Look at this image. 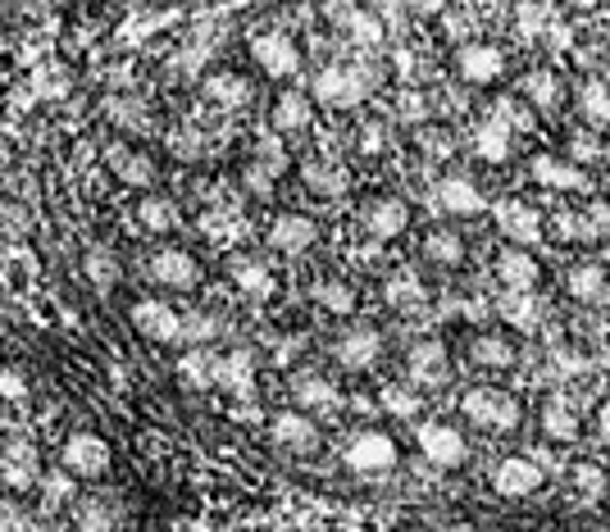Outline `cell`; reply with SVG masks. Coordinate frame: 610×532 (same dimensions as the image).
<instances>
[{
    "mask_svg": "<svg viewBox=\"0 0 610 532\" xmlns=\"http://www.w3.org/2000/svg\"><path fill=\"white\" fill-rule=\"evenodd\" d=\"M314 101L328 110H356L373 91V69L369 64H323L314 73Z\"/></svg>",
    "mask_w": 610,
    "mask_h": 532,
    "instance_id": "1",
    "label": "cell"
},
{
    "mask_svg": "<svg viewBox=\"0 0 610 532\" xmlns=\"http://www.w3.org/2000/svg\"><path fill=\"white\" fill-rule=\"evenodd\" d=\"M460 410H464L469 423L492 428V432L520 428V401H514L510 392H501V387H474V392H464Z\"/></svg>",
    "mask_w": 610,
    "mask_h": 532,
    "instance_id": "2",
    "label": "cell"
},
{
    "mask_svg": "<svg viewBox=\"0 0 610 532\" xmlns=\"http://www.w3.org/2000/svg\"><path fill=\"white\" fill-rule=\"evenodd\" d=\"M147 278L164 292H197L201 287V260L182 247H160L151 260H147Z\"/></svg>",
    "mask_w": 610,
    "mask_h": 532,
    "instance_id": "3",
    "label": "cell"
},
{
    "mask_svg": "<svg viewBox=\"0 0 610 532\" xmlns=\"http://www.w3.org/2000/svg\"><path fill=\"white\" fill-rule=\"evenodd\" d=\"M342 460H347L351 473H364V478L388 473V469H397V442L388 438V432H379V428H364V432H356V438L347 442Z\"/></svg>",
    "mask_w": 610,
    "mask_h": 532,
    "instance_id": "4",
    "label": "cell"
},
{
    "mask_svg": "<svg viewBox=\"0 0 610 532\" xmlns=\"http://www.w3.org/2000/svg\"><path fill=\"white\" fill-rule=\"evenodd\" d=\"M128 319H132V328H137V332L147 337V342H160V347L182 342V310H173V305H169V301H160V297H142V301H132Z\"/></svg>",
    "mask_w": 610,
    "mask_h": 532,
    "instance_id": "5",
    "label": "cell"
},
{
    "mask_svg": "<svg viewBox=\"0 0 610 532\" xmlns=\"http://www.w3.org/2000/svg\"><path fill=\"white\" fill-rule=\"evenodd\" d=\"M60 464L69 478H101L110 473V442L97 438V432H73L60 446Z\"/></svg>",
    "mask_w": 610,
    "mask_h": 532,
    "instance_id": "6",
    "label": "cell"
},
{
    "mask_svg": "<svg viewBox=\"0 0 610 532\" xmlns=\"http://www.w3.org/2000/svg\"><path fill=\"white\" fill-rule=\"evenodd\" d=\"M251 60L269 78H297L301 73V46L288 32H260V37H251Z\"/></svg>",
    "mask_w": 610,
    "mask_h": 532,
    "instance_id": "7",
    "label": "cell"
},
{
    "mask_svg": "<svg viewBox=\"0 0 610 532\" xmlns=\"http://www.w3.org/2000/svg\"><path fill=\"white\" fill-rule=\"evenodd\" d=\"M106 164H110V173H114L123 187H137L142 197H147V191H156L160 169H156V160H151L147 151L128 147V141H110V147H106Z\"/></svg>",
    "mask_w": 610,
    "mask_h": 532,
    "instance_id": "8",
    "label": "cell"
},
{
    "mask_svg": "<svg viewBox=\"0 0 610 532\" xmlns=\"http://www.w3.org/2000/svg\"><path fill=\"white\" fill-rule=\"evenodd\" d=\"M419 451H424V460L438 464V469H460L469 460V442L451 423H424L419 428Z\"/></svg>",
    "mask_w": 610,
    "mask_h": 532,
    "instance_id": "9",
    "label": "cell"
},
{
    "mask_svg": "<svg viewBox=\"0 0 610 532\" xmlns=\"http://www.w3.org/2000/svg\"><path fill=\"white\" fill-rule=\"evenodd\" d=\"M379 351H383V337H379V328H369V323H356V328L338 332V342H333V360L342 369H351V373H364L373 360H379Z\"/></svg>",
    "mask_w": 610,
    "mask_h": 532,
    "instance_id": "10",
    "label": "cell"
},
{
    "mask_svg": "<svg viewBox=\"0 0 610 532\" xmlns=\"http://www.w3.org/2000/svg\"><path fill=\"white\" fill-rule=\"evenodd\" d=\"M433 197H438V210L451 214V219H474V214L488 210V197L479 191V182L464 178V173H447Z\"/></svg>",
    "mask_w": 610,
    "mask_h": 532,
    "instance_id": "11",
    "label": "cell"
},
{
    "mask_svg": "<svg viewBox=\"0 0 610 532\" xmlns=\"http://www.w3.org/2000/svg\"><path fill=\"white\" fill-rule=\"evenodd\" d=\"M314 241H319V223L310 214H301V210H288V214H278L269 223V247L278 255H306Z\"/></svg>",
    "mask_w": 610,
    "mask_h": 532,
    "instance_id": "12",
    "label": "cell"
},
{
    "mask_svg": "<svg viewBox=\"0 0 610 532\" xmlns=\"http://www.w3.org/2000/svg\"><path fill=\"white\" fill-rule=\"evenodd\" d=\"M0 478H6V488L19 496V492H32V488H41V460H37V446L32 442H10L6 446V455H0Z\"/></svg>",
    "mask_w": 610,
    "mask_h": 532,
    "instance_id": "13",
    "label": "cell"
},
{
    "mask_svg": "<svg viewBox=\"0 0 610 532\" xmlns=\"http://www.w3.org/2000/svg\"><path fill=\"white\" fill-rule=\"evenodd\" d=\"M201 96L214 106V110H247L256 101V87L247 73H232V69H219V73H206L201 82Z\"/></svg>",
    "mask_w": 610,
    "mask_h": 532,
    "instance_id": "14",
    "label": "cell"
},
{
    "mask_svg": "<svg viewBox=\"0 0 610 532\" xmlns=\"http://www.w3.org/2000/svg\"><path fill=\"white\" fill-rule=\"evenodd\" d=\"M456 64H460L464 82L483 87V82H497L506 73V51H501V46H492V41H469V46H460Z\"/></svg>",
    "mask_w": 610,
    "mask_h": 532,
    "instance_id": "15",
    "label": "cell"
},
{
    "mask_svg": "<svg viewBox=\"0 0 610 532\" xmlns=\"http://www.w3.org/2000/svg\"><path fill=\"white\" fill-rule=\"evenodd\" d=\"M269 438H273L278 446H283V451H292V455H310V451H319V428H314V419L301 414V410L273 414Z\"/></svg>",
    "mask_w": 610,
    "mask_h": 532,
    "instance_id": "16",
    "label": "cell"
},
{
    "mask_svg": "<svg viewBox=\"0 0 610 532\" xmlns=\"http://www.w3.org/2000/svg\"><path fill=\"white\" fill-rule=\"evenodd\" d=\"M497 228L501 237H510L520 251H529L533 241L542 237V214L529 201H497Z\"/></svg>",
    "mask_w": 610,
    "mask_h": 532,
    "instance_id": "17",
    "label": "cell"
},
{
    "mask_svg": "<svg viewBox=\"0 0 610 532\" xmlns=\"http://www.w3.org/2000/svg\"><path fill=\"white\" fill-rule=\"evenodd\" d=\"M406 373H410V387H442L451 373L447 347L442 342H414L406 355Z\"/></svg>",
    "mask_w": 610,
    "mask_h": 532,
    "instance_id": "18",
    "label": "cell"
},
{
    "mask_svg": "<svg viewBox=\"0 0 610 532\" xmlns=\"http://www.w3.org/2000/svg\"><path fill=\"white\" fill-rule=\"evenodd\" d=\"M228 278H232V287H238L242 297H251V301H269V297L278 292L273 269H269L264 260H256V255H232V260H228Z\"/></svg>",
    "mask_w": 610,
    "mask_h": 532,
    "instance_id": "19",
    "label": "cell"
},
{
    "mask_svg": "<svg viewBox=\"0 0 610 532\" xmlns=\"http://www.w3.org/2000/svg\"><path fill=\"white\" fill-rule=\"evenodd\" d=\"M273 132L278 137H292V132H306L310 123H314V96L310 91H283V96H278V101H273Z\"/></svg>",
    "mask_w": 610,
    "mask_h": 532,
    "instance_id": "20",
    "label": "cell"
},
{
    "mask_svg": "<svg viewBox=\"0 0 610 532\" xmlns=\"http://www.w3.org/2000/svg\"><path fill=\"white\" fill-rule=\"evenodd\" d=\"M406 228H410V210H406V201H397V197H379V201H369V205H364V232H369V237L397 241Z\"/></svg>",
    "mask_w": 610,
    "mask_h": 532,
    "instance_id": "21",
    "label": "cell"
},
{
    "mask_svg": "<svg viewBox=\"0 0 610 532\" xmlns=\"http://www.w3.org/2000/svg\"><path fill=\"white\" fill-rule=\"evenodd\" d=\"M529 173H533V182H542L551 191H583L588 187V173L579 169V160H560V155H533Z\"/></svg>",
    "mask_w": 610,
    "mask_h": 532,
    "instance_id": "22",
    "label": "cell"
},
{
    "mask_svg": "<svg viewBox=\"0 0 610 532\" xmlns=\"http://www.w3.org/2000/svg\"><path fill=\"white\" fill-rule=\"evenodd\" d=\"M219 387L238 401H247L256 392V355L247 347H232L228 355H219Z\"/></svg>",
    "mask_w": 610,
    "mask_h": 532,
    "instance_id": "23",
    "label": "cell"
},
{
    "mask_svg": "<svg viewBox=\"0 0 610 532\" xmlns=\"http://www.w3.org/2000/svg\"><path fill=\"white\" fill-rule=\"evenodd\" d=\"M292 401L301 414H323V410H338L342 397H338V387L328 382L323 373H297L292 378Z\"/></svg>",
    "mask_w": 610,
    "mask_h": 532,
    "instance_id": "24",
    "label": "cell"
},
{
    "mask_svg": "<svg viewBox=\"0 0 610 532\" xmlns=\"http://www.w3.org/2000/svg\"><path fill=\"white\" fill-rule=\"evenodd\" d=\"M492 482H497L501 496H533L542 488V469L533 460H524V455H510V460L497 464Z\"/></svg>",
    "mask_w": 610,
    "mask_h": 532,
    "instance_id": "25",
    "label": "cell"
},
{
    "mask_svg": "<svg viewBox=\"0 0 610 532\" xmlns=\"http://www.w3.org/2000/svg\"><path fill=\"white\" fill-rule=\"evenodd\" d=\"M178 382L187 392H210V387H219V355L206 347H187L178 355Z\"/></svg>",
    "mask_w": 610,
    "mask_h": 532,
    "instance_id": "26",
    "label": "cell"
},
{
    "mask_svg": "<svg viewBox=\"0 0 610 532\" xmlns=\"http://www.w3.org/2000/svg\"><path fill=\"white\" fill-rule=\"evenodd\" d=\"M497 278L506 282V292H533L538 278H542V269H538V260H533L529 251L510 247V251L497 255Z\"/></svg>",
    "mask_w": 610,
    "mask_h": 532,
    "instance_id": "27",
    "label": "cell"
},
{
    "mask_svg": "<svg viewBox=\"0 0 610 532\" xmlns=\"http://www.w3.org/2000/svg\"><path fill=\"white\" fill-rule=\"evenodd\" d=\"M73 523L78 532H110L119 523V505L110 496H97V492H87V496H73Z\"/></svg>",
    "mask_w": 610,
    "mask_h": 532,
    "instance_id": "28",
    "label": "cell"
},
{
    "mask_svg": "<svg viewBox=\"0 0 610 532\" xmlns=\"http://www.w3.org/2000/svg\"><path fill=\"white\" fill-rule=\"evenodd\" d=\"M301 182L314 191V197H342V191L351 187V178H347V169L342 164H333V160H306L301 164Z\"/></svg>",
    "mask_w": 610,
    "mask_h": 532,
    "instance_id": "29",
    "label": "cell"
},
{
    "mask_svg": "<svg viewBox=\"0 0 610 532\" xmlns=\"http://www.w3.org/2000/svg\"><path fill=\"white\" fill-rule=\"evenodd\" d=\"M328 14H338V23L347 28V37L356 41V46H364V51H373L383 37H388V23L383 19H373V14H364V10H351V6H333Z\"/></svg>",
    "mask_w": 610,
    "mask_h": 532,
    "instance_id": "30",
    "label": "cell"
},
{
    "mask_svg": "<svg viewBox=\"0 0 610 532\" xmlns=\"http://www.w3.org/2000/svg\"><path fill=\"white\" fill-rule=\"evenodd\" d=\"M137 223H142L151 237H169L178 228V205L164 197V191H147V197L137 201Z\"/></svg>",
    "mask_w": 610,
    "mask_h": 532,
    "instance_id": "31",
    "label": "cell"
},
{
    "mask_svg": "<svg viewBox=\"0 0 610 532\" xmlns=\"http://www.w3.org/2000/svg\"><path fill=\"white\" fill-rule=\"evenodd\" d=\"M520 96H524V106H533V110H556L560 106V78L551 69H533V73H524Z\"/></svg>",
    "mask_w": 610,
    "mask_h": 532,
    "instance_id": "32",
    "label": "cell"
},
{
    "mask_svg": "<svg viewBox=\"0 0 610 532\" xmlns=\"http://www.w3.org/2000/svg\"><path fill=\"white\" fill-rule=\"evenodd\" d=\"M469 360L483 364V369H510L514 364V347H510V337H501V332H479L474 347H469Z\"/></svg>",
    "mask_w": 610,
    "mask_h": 532,
    "instance_id": "33",
    "label": "cell"
},
{
    "mask_svg": "<svg viewBox=\"0 0 610 532\" xmlns=\"http://www.w3.org/2000/svg\"><path fill=\"white\" fill-rule=\"evenodd\" d=\"M383 297H388V305L392 310H419V305H424L429 301V292H424V282H419L410 269H401V273H392L388 278V287H383Z\"/></svg>",
    "mask_w": 610,
    "mask_h": 532,
    "instance_id": "34",
    "label": "cell"
},
{
    "mask_svg": "<svg viewBox=\"0 0 610 532\" xmlns=\"http://www.w3.org/2000/svg\"><path fill=\"white\" fill-rule=\"evenodd\" d=\"M514 132H506L501 123H492V119H483L479 128H474V151H479V160H488V164H506L510 160V141Z\"/></svg>",
    "mask_w": 610,
    "mask_h": 532,
    "instance_id": "35",
    "label": "cell"
},
{
    "mask_svg": "<svg viewBox=\"0 0 610 532\" xmlns=\"http://www.w3.org/2000/svg\"><path fill=\"white\" fill-rule=\"evenodd\" d=\"M497 314L510 323V328H538V319H542V305H538V297L533 292H506L501 301H497Z\"/></svg>",
    "mask_w": 610,
    "mask_h": 532,
    "instance_id": "36",
    "label": "cell"
},
{
    "mask_svg": "<svg viewBox=\"0 0 610 532\" xmlns=\"http://www.w3.org/2000/svg\"><path fill=\"white\" fill-rule=\"evenodd\" d=\"M314 305L328 314H351L356 310V287L347 278H319L314 282Z\"/></svg>",
    "mask_w": 610,
    "mask_h": 532,
    "instance_id": "37",
    "label": "cell"
},
{
    "mask_svg": "<svg viewBox=\"0 0 610 532\" xmlns=\"http://www.w3.org/2000/svg\"><path fill=\"white\" fill-rule=\"evenodd\" d=\"M424 260H433V264H442V269H456V264L464 260V237L451 232V228H433V232L424 237Z\"/></svg>",
    "mask_w": 610,
    "mask_h": 532,
    "instance_id": "38",
    "label": "cell"
},
{
    "mask_svg": "<svg viewBox=\"0 0 610 532\" xmlns=\"http://www.w3.org/2000/svg\"><path fill=\"white\" fill-rule=\"evenodd\" d=\"M579 110L588 123L597 128H610V82L606 78H588L583 91H579Z\"/></svg>",
    "mask_w": 610,
    "mask_h": 532,
    "instance_id": "39",
    "label": "cell"
},
{
    "mask_svg": "<svg viewBox=\"0 0 610 532\" xmlns=\"http://www.w3.org/2000/svg\"><path fill=\"white\" fill-rule=\"evenodd\" d=\"M566 287L574 301H601L606 297V269L601 264H574L566 273Z\"/></svg>",
    "mask_w": 610,
    "mask_h": 532,
    "instance_id": "40",
    "label": "cell"
},
{
    "mask_svg": "<svg viewBox=\"0 0 610 532\" xmlns=\"http://www.w3.org/2000/svg\"><path fill=\"white\" fill-rule=\"evenodd\" d=\"M260 173H269L273 182L288 173V147H283V137L278 132H264L260 141H256V160H251Z\"/></svg>",
    "mask_w": 610,
    "mask_h": 532,
    "instance_id": "41",
    "label": "cell"
},
{
    "mask_svg": "<svg viewBox=\"0 0 610 532\" xmlns=\"http://www.w3.org/2000/svg\"><path fill=\"white\" fill-rule=\"evenodd\" d=\"M106 114H110V123L114 128H123V132H142L147 128V106L137 101V96H110L106 101Z\"/></svg>",
    "mask_w": 610,
    "mask_h": 532,
    "instance_id": "42",
    "label": "cell"
},
{
    "mask_svg": "<svg viewBox=\"0 0 610 532\" xmlns=\"http://www.w3.org/2000/svg\"><path fill=\"white\" fill-rule=\"evenodd\" d=\"M542 432H547V438H556V442L579 438L574 405H570V401H547V410H542Z\"/></svg>",
    "mask_w": 610,
    "mask_h": 532,
    "instance_id": "43",
    "label": "cell"
},
{
    "mask_svg": "<svg viewBox=\"0 0 610 532\" xmlns=\"http://www.w3.org/2000/svg\"><path fill=\"white\" fill-rule=\"evenodd\" d=\"M219 332H223V323H219L210 310H187V314H182V342H187V347H210Z\"/></svg>",
    "mask_w": 610,
    "mask_h": 532,
    "instance_id": "44",
    "label": "cell"
},
{
    "mask_svg": "<svg viewBox=\"0 0 610 532\" xmlns=\"http://www.w3.org/2000/svg\"><path fill=\"white\" fill-rule=\"evenodd\" d=\"M379 401H383V410L392 419H414L419 414V392H414V387H406V382H388Z\"/></svg>",
    "mask_w": 610,
    "mask_h": 532,
    "instance_id": "45",
    "label": "cell"
},
{
    "mask_svg": "<svg viewBox=\"0 0 610 532\" xmlns=\"http://www.w3.org/2000/svg\"><path fill=\"white\" fill-rule=\"evenodd\" d=\"M574 492L583 496V501H601L606 496V488H610V478H606V469L601 464H574Z\"/></svg>",
    "mask_w": 610,
    "mask_h": 532,
    "instance_id": "46",
    "label": "cell"
},
{
    "mask_svg": "<svg viewBox=\"0 0 610 532\" xmlns=\"http://www.w3.org/2000/svg\"><path fill=\"white\" fill-rule=\"evenodd\" d=\"M87 278L101 287V292H110L114 287V278H119V264H114V255H106V251H91L87 255Z\"/></svg>",
    "mask_w": 610,
    "mask_h": 532,
    "instance_id": "47",
    "label": "cell"
},
{
    "mask_svg": "<svg viewBox=\"0 0 610 532\" xmlns=\"http://www.w3.org/2000/svg\"><path fill=\"white\" fill-rule=\"evenodd\" d=\"M414 141L424 147V155H433V160H447L451 155V132L447 128H433V123H424L414 132Z\"/></svg>",
    "mask_w": 610,
    "mask_h": 532,
    "instance_id": "48",
    "label": "cell"
},
{
    "mask_svg": "<svg viewBox=\"0 0 610 532\" xmlns=\"http://www.w3.org/2000/svg\"><path fill=\"white\" fill-rule=\"evenodd\" d=\"M69 492H73L69 473H46V478H41V496H46V505H51V510L73 505V501H69Z\"/></svg>",
    "mask_w": 610,
    "mask_h": 532,
    "instance_id": "49",
    "label": "cell"
},
{
    "mask_svg": "<svg viewBox=\"0 0 610 532\" xmlns=\"http://www.w3.org/2000/svg\"><path fill=\"white\" fill-rule=\"evenodd\" d=\"M488 119H492V123H501L506 132H520V128H529V110H524V106H514V101H497Z\"/></svg>",
    "mask_w": 610,
    "mask_h": 532,
    "instance_id": "50",
    "label": "cell"
},
{
    "mask_svg": "<svg viewBox=\"0 0 610 532\" xmlns=\"http://www.w3.org/2000/svg\"><path fill=\"white\" fill-rule=\"evenodd\" d=\"M0 401H28V378L10 364H0Z\"/></svg>",
    "mask_w": 610,
    "mask_h": 532,
    "instance_id": "51",
    "label": "cell"
},
{
    "mask_svg": "<svg viewBox=\"0 0 610 532\" xmlns=\"http://www.w3.org/2000/svg\"><path fill=\"white\" fill-rule=\"evenodd\" d=\"M0 532H32V514L19 501H6L0 505Z\"/></svg>",
    "mask_w": 610,
    "mask_h": 532,
    "instance_id": "52",
    "label": "cell"
},
{
    "mask_svg": "<svg viewBox=\"0 0 610 532\" xmlns=\"http://www.w3.org/2000/svg\"><path fill=\"white\" fill-rule=\"evenodd\" d=\"M401 119H406V123H414V128H424V119H429V101H424V91H406V96H401Z\"/></svg>",
    "mask_w": 610,
    "mask_h": 532,
    "instance_id": "53",
    "label": "cell"
},
{
    "mask_svg": "<svg viewBox=\"0 0 610 532\" xmlns=\"http://www.w3.org/2000/svg\"><path fill=\"white\" fill-rule=\"evenodd\" d=\"M206 60H210V51H206V46H182V51H178V73H187V78H197L201 69H206Z\"/></svg>",
    "mask_w": 610,
    "mask_h": 532,
    "instance_id": "54",
    "label": "cell"
},
{
    "mask_svg": "<svg viewBox=\"0 0 610 532\" xmlns=\"http://www.w3.org/2000/svg\"><path fill=\"white\" fill-rule=\"evenodd\" d=\"M514 14H520V32H524V37H538V32L551 23V19H547V14H551L547 6H520Z\"/></svg>",
    "mask_w": 610,
    "mask_h": 532,
    "instance_id": "55",
    "label": "cell"
},
{
    "mask_svg": "<svg viewBox=\"0 0 610 532\" xmlns=\"http://www.w3.org/2000/svg\"><path fill=\"white\" fill-rule=\"evenodd\" d=\"M383 147H388V128L383 123H364L360 128V151L373 155V151H383Z\"/></svg>",
    "mask_w": 610,
    "mask_h": 532,
    "instance_id": "56",
    "label": "cell"
},
{
    "mask_svg": "<svg viewBox=\"0 0 610 532\" xmlns=\"http://www.w3.org/2000/svg\"><path fill=\"white\" fill-rule=\"evenodd\" d=\"M583 219H588V237H606L610 232V205L606 201H592Z\"/></svg>",
    "mask_w": 610,
    "mask_h": 532,
    "instance_id": "57",
    "label": "cell"
},
{
    "mask_svg": "<svg viewBox=\"0 0 610 532\" xmlns=\"http://www.w3.org/2000/svg\"><path fill=\"white\" fill-rule=\"evenodd\" d=\"M556 232L574 237V241H588V219L583 214H556Z\"/></svg>",
    "mask_w": 610,
    "mask_h": 532,
    "instance_id": "58",
    "label": "cell"
},
{
    "mask_svg": "<svg viewBox=\"0 0 610 532\" xmlns=\"http://www.w3.org/2000/svg\"><path fill=\"white\" fill-rule=\"evenodd\" d=\"M247 187L256 191V197H269V191H273V178H269V173H260L256 164H247Z\"/></svg>",
    "mask_w": 610,
    "mask_h": 532,
    "instance_id": "59",
    "label": "cell"
},
{
    "mask_svg": "<svg viewBox=\"0 0 610 532\" xmlns=\"http://www.w3.org/2000/svg\"><path fill=\"white\" fill-rule=\"evenodd\" d=\"M173 151H178L182 160H197V155H201V137H173Z\"/></svg>",
    "mask_w": 610,
    "mask_h": 532,
    "instance_id": "60",
    "label": "cell"
},
{
    "mask_svg": "<svg viewBox=\"0 0 610 532\" xmlns=\"http://www.w3.org/2000/svg\"><path fill=\"white\" fill-rule=\"evenodd\" d=\"M597 438H601V442L610 446V401H606V405L597 410Z\"/></svg>",
    "mask_w": 610,
    "mask_h": 532,
    "instance_id": "61",
    "label": "cell"
},
{
    "mask_svg": "<svg viewBox=\"0 0 610 532\" xmlns=\"http://www.w3.org/2000/svg\"><path fill=\"white\" fill-rule=\"evenodd\" d=\"M447 32H464V14L451 10V14H447Z\"/></svg>",
    "mask_w": 610,
    "mask_h": 532,
    "instance_id": "62",
    "label": "cell"
}]
</instances>
